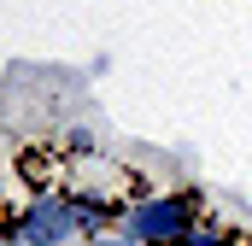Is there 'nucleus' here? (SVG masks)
<instances>
[{
  "label": "nucleus",
  "mask_w": 252,
  "mask_h": 246,
  "mask_svg": "<svg viewBox=\"0 0 252 246\" xmlns=\"http://www.w3.org/2000/svg\"><path fill=\"white\" fill-rule=\"evenodd\" d=\"M193 235V199L188 193H164V199H141L129 211V241L135 246H164Z\"/></svg>",
  "instance_id": "obj_1"
},
{
  "label": "nucleus",
  "mask_w": 252,
  "mask_h": 246,
  "mask_svg": "<svg viewBox=\"0 0 252 246\" xmlns=\"http://www.w3.org/2000/svg\"><path fill=\"white\" fill-rule=\"evenodd\" d=\"M70 229H76V205L47 199V205L24 211V223H18V241H24V246H59Z\"/></svg>",
  "instance_id": "obj_2"
},
{
  "label": "nucleus",
  "mask_w": 252,
  "mask_h": 246,
  "mask_svg": "<svg viewBox=\"0 0 252 246\" xmlns=\"http://www.w3.org/2000/svg\"><path fill=\"white\" fill-rule=\"evenodd\" d=\"M176 246H229V241H223V235H182Z\"/></svg>",
  "instance_id": "obj_3"
},
{
  "label": "nucleus",
  "mask_w": 252,
  "mask_h": 246,
  "mask_svg": "<svg viewBox=\"0 0 252 246\" xmlns=\"http://www.w3.org/2000/svg\"><path fill=\"white\" fill-rule=\"evenodd\" d=\"M88 246H135V241H88Z\"/></svg>",
  "instance_id": "obj_4"
}]
</instances>
